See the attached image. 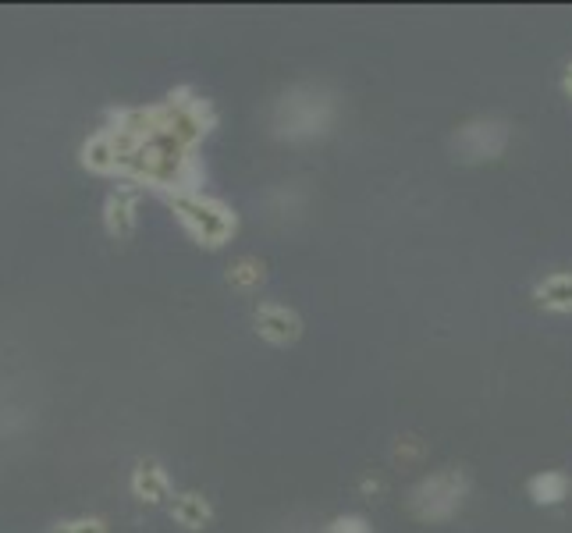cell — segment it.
Returning a JSON list of instances; mask_svg holds the SVG:
<instances>
[{"label": "cell", "mask_w": 572, "mask_h": 533, "mask_svg": "<svg viewBox=\"0 0 572 533\" xmlns=\"http://www.w3.org/2000/svg\"><path fill=\"white\" fill-rule=\"evenodd\" d=\"M175 516L189 526H203V519H207V505H203V498H196V494H185L182 502L175 505Z\"/></svg>", "instance_id": "obj_1"}, {"label": "cell", "mask_w": 572, "mask_h": 533, "mask_svg": "<svg viewBox=\"0 0 572 533\" xmlns=\"http://www.w3.org/2000/svg\"><path fill=\"white\" fill-rule=\"evenodd\" d=\"M260 324H263V331H267L271 338H288V335L295 331V327H292V317H288L285 310H263Z\"/></svg>", "instance_id": "obj_2"}, {"label": "cell", "mask_w": 572, "mask_h": 533, "mask_svg": "<svg viewBox=\"0 0 572 533\" xmlns=\"http://www.w3.org/2000/svg\"><path fill=\"white\" fill-rule=\"evenodd\" d=\"M136 487L150 498V502H157L160 498V487H164V477H160L157 466H143V470L136 473Z\"/></svg>", "instance_id": "obj_3"}, {"label": "cell", "mask_w": 572, "mask_h": 533, "mask_svg": "<svg viewBox=\"0 0 572 533\" xmlns=\"http://www.w3.org/2000/svg\"><path fill=\"white\" fill-rule=\"evenodd\" d=\"M57 533H104V523L100 519H82V523H68Z\"/></svg>", "instance_id": "obj_4"}]
</instances>
